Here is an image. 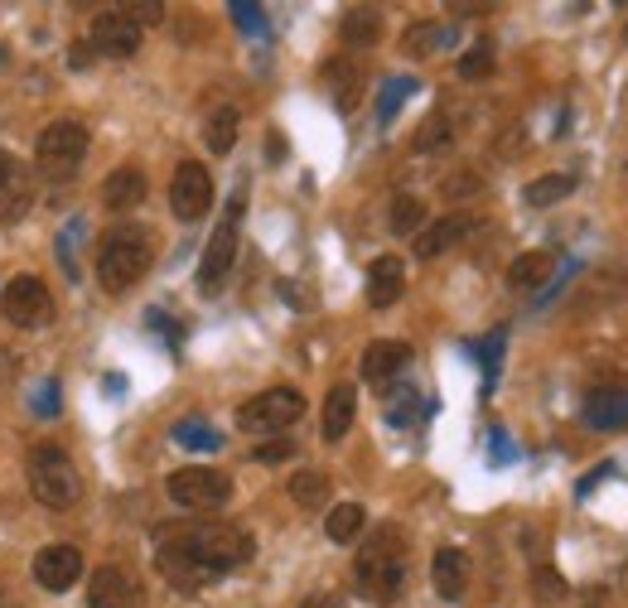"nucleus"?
<instances>
[{
	"label": "nucleus",
	"mask_w": 628,
	"mask_h": 608,
	"mask_svg": "<svg viewBox=\"0 0 628 608\" xmlns=\"http://www.w3.org/2000/svg\"><path fill=\"white\" fill-rule=\"evenodd\" d=\"M174 445H184V449H222V435L213 430L208 421L189 415V421H179V425H174Z\"/></svg>",
	"instance_id": "obj_31"
},
{
	"label": "nucleus",
	"mask_w": 628,
	"mask_h": 608,
	"mask_svg": "<svg viewBox=\"0 0 628 608\" xmlns=\"http://www.w3.org/2000/svg\"><path fill=\"white\" fill-rule=\"evenodd\" d=\"M93 53H102V59H136L141 49V25L126 15V10H102V15L93 20Z\"/></svg>",
	"instance_id": "obj_11"
},
{
	"label": "nucleus",
	"mask_w": 628,
	"mask_h": 608,
	"mask_svg": "<svg viewBox=\"0 0 628 608\" xmlns=\"http://www.w3.org/2000/svg\"><path fill=\"white\" fill-rule=\"evenodd\" d=\"M29 493H35V502L63 512V507L83 498V473H77V464L59 445H39L29 454Z\"/></svg>",
	"instance_id": "obj_4"
},
{
	"label": "nucleus",
	"mask_w": 628,
	"mask_h": 608,
	"mask_svg": "<svg viewBox=\"0 0 628 608\" xmlns=\"http://www.w3.org/2000/svg\"><path fill=\"white\" fill-rule=\"evenodd\" d=\"M479 189V179H450V184H445V198H459V194H474Z\"/></svg>",
	"instance_id": "obj_41"
},
{
	"label": "nucleus",
	"mask_w": 628,
	"mask_h": 608,
	"mask_svg": "<svg viewBox=\"0 0 628 608\" xmlns=\"http://www.w3.org/2000/svg\"><path fill=\"white\" fill-rule=\"evenodd\" d=\"M102 203H107L111 212H136L141 203H145V174H141L136 165L111 169L107 184H102Z\"/></svg>",
	"instance_id": "obj_21"
},
{
	"label": "nucleus",
	"mask_w": 628,
	"mask_h": 608,
	"mask_svg": "<svg viewBox=\"0 0 628 608\" xmlns=\"http://www.w3.org/2000/svg\"><path fill=\"white\" fill-rule=\"evenodd\" d=\"M0 314H5L15 329H44L53 319V295L39 276H15L0 290Z\"/></svg>",
	"instance_id": "obj_9"
},
{
	"label": "nucleus",
	"mask_w": 628,
	"mask_h": 608,
	"mask_svg": "<svg viewBox=\"0 0 628 608\" xmlns=\"http://www.w3.org/2000/svg\"><path fill=\"white\" fill-rule=\"evenodd\" d=\"M136 599H141L136 580L117 566H102L87 584V608H136Z\"/></svg>",
	"instance_id": "obj_17"
},
{
	"label": "nucleus",
	"mask_w": 628,
	"mask_h": 608,
	"mask_svg": "<svg viewBox=\"0 0 628 608\" xmlns=\"http://www.w3.org/2000/svg\"><path fill=\"white\" fill-rule=\"evenodd\" d=\"M401 290H407L401 256H377V262L367 266V304H373V309H391V304L401 300Z\"/></svg>",
	"instance_id": "obj_18"
},
{
	"label": "nucleus",
	"mask_w": 628,
	"mask_h": 608,
	"mask_svg": "<svg viewBox=\"0 0 628 608\" xmlns=\"http://www.w3.org/2000/svg\"><path fill=\"white\" fill-rule=\"evenodd\" d=\"M213 208V174L198 160H184L170 179V212L179 222H198Z\"/></svg>",
	"instance_id": "obj_10"
},
{
	"label": "nucleus",
	"mask_w": 628,
	"mask_h": 608,
	"mask_svg": "<svg viewBox=\"0 0 628 608\" xmlns=\"http://www.w3.org/2000/svg\"><path fill=\"white\" fill-rule=\"evenodd\" d=\"M411 93H416V83H411V77H387V83H383V101H377V121L391 126V117H397L401 101H407Z\"/></svg>",
	"instance_id": "obj_33"
},
{
	"label": "nucleus",
	"mask_w": 628,
	"mask_h": 608,
	"mask_svg": "<svg viewBox=\"0 0 628 608\" xmlns=\"http://www.w3.org/2000/svg\"><path fill=\"white\" fill-rule=\"evenodd\" d=\"M590 430H628V387L624 381H604V387L585 391V405H580Z\"/></svg>",
	"instance_id": "obj_13"
},
{
	"label": "nucleus",
	"mask_w": 628,
	"mask_h": 608,
	"mask_svg": "<svg viewBox=\"0 0 628 608\" xmlns=\"http://www.w3.org/2000/svg\"><path fill=\"white\" fill-rule=\"evenodd\" d=\"M488 73H493V39L469 44L464 59H459V77H464V83H484Z\"/></svg>",
	"instance_id": "obj_32"
},
{
	"label": "nucleus",
	"mask_w": 628,
	"mask_h": 608,
	"mask_svg": "<svg viewBox=\"0 0 628 608\" xmlns=\"http://www.w3.org/2000/svg\"><path fill=\"white\" fill-rule=\"evenodd\" d=\"M15 179V160H10V150H0V189Z\"/></svg>",
	"instance_id": "obj_42"
},
{
	"label": "nucleus",
	"mask_w": 628,
	"mask_h": 608,
	"mask_svg": "<svg viewBox=\"0 0 628 608\" xmlns=\"http://www.w3.org/2000/svg\"><path fill=\"white\" fill-rule=\"evenodd\" d=\"M445 44H450V25H445V20H425V25H411V29H407L401 49H407L411 59H425V53L445 49Z\"/></svg>",
	"instance_id": "obj_27"
},
{
	"label": "nucleus",
	"mask_w": 628,
	"mask_h": 608,
	"mask_svg": "<svg viewBox=\"0 0 628 608\" xmlns=\"http://www.w3.org/2000/svg\"><path fill=\"white\" fill-rule=\"evenodd\" d=\"M238 131H242V111L238 107H213V117L204 121V145L213 155H228L238 145Z\"/></svg>",
	"instance_id": "obj_25"
},
{
	"label": "nucleus",
	"mask_w": 628,
	"mask_h": 608,
	"mask_svg": "<svg viewBox=\"0 0 628 608\" xmlns=\"http://www.w3.org/2000/svg\"><path fill=\"white\" fill-rule=\"evenodd\" d=\"M238 242H242V194H232L228 218L213 228L208 246H204V262H198V290H204V295H213V290L228 280L232 262H238Z\"/></svg>",
	"instance_id": "obj_7"
},
{
	"label": "nucleus",
	"mask_w": 628,
	"mask_h": 608,
	"mask_svg": "<svg viewBox=\"0 0 628 608\" xmlns=\"http://www.w3.org/2000/svg\"><path fill=\"white\" fill-rule=\"evenodd\" d=\"M353 415H358V391L349 387V381H339V387L324 397V421H319L324 439H329V445H339V439L353 430Z\"/></svg>",
	"instance_id": "obj_22"
},
{
	"label": "nucleus",
	"mask_w": 628,
	"mask_h": 608,
	"mask_svg": "<svg viewBox=\"0 0 628 608\" xmlns=\"http://www.w3.org/2000/svg\"><path fill=\"white\" fill-rule=\"evenodd\" d=\"M440 145H450V117L435 111V117L421 126V135H416V150H440Z\"/></svg>",
	"instance_id": "obj_36"
},
{
	"label": "nucleus",
	"mask_w": 628,
	"mask_h": 608,
	"mask_svg": "<svg viewBox=\"0 0 628 608\" xmlns=\"http://www.w3.org/2000/svg\"><path fill=\"white\" fill-rule=\"evenodd\" d=\"M256 556V540L246 526L232 522H204V526H179V532H165L160 546H155V566L174 584V589L194 594L208 589L213 580H222L228 570L246 566Z\"/></svg>",
	"instance_id": "obj_1"
},
{
	"label": "nucleus",
	"mask_w": 628,
	"mask_h": 608,
	"mask_svg": "<svg viewBox=\"0 0 628 608\" xmlns=\"http://www.w3.org/2000/svg\"><path fill=\"white\" fill-rule=\"evenodd\" d=\"M580 189V174H570V169H556V174H536L532 184L522 189V203L527 208H552V203L570 198Z\"/></svg>",
	"instance_id": "obj_23"
},
{
	"label": "nucleus",
	"mask_w": 628,
	"mask_h": 608,
	"mask_svg": "<svg viewBox=\"0 0 628 608\" xmlns=\"http://www.w3.org/2000/svg\"><path fill=\"white\" fill-rule=\"evenodd\" d=\"M20 174H25V169H15V179L0 189V222H20L29 212V203H35V194H29V184Z\"/></svg>",
	"instance_id": "obj_30"
},
{
	"label": "nucleus",
	"mask_w": 628,
	"mask_h": 608,
	"mask_svg": "<svg viewBox=\"0 0 628 608\" xmlns=\"http://www.w3.org/2000/svg\"><path fill=\"white\" fill-rule=\"evenodd\" d=\"M290 454H295L290 439H266V445H256V459H262V464H280V459H290Z\"/></svg>",
	"instance_id": "obj_38"
},
{
	"label": "nucleus",
	"mask_w": 628,
	"mask_h": 608,
	"mask_svg": "<svg viewBox=\"0 0 628 608\" xmlns=\"http://www.w3.org/2000/svg\"><path fill=\"white\" fill-rule=\"evenodd\" d=\"M165 493H170V502L184 507V512H218V507L232 502V478L218 469L189 464V469H174L170 478H165Z\"/></svg>",
	"instance_id": "obj_5"
},
{
	"label": "nucleus",
	"mask_w": 628,
	"mask_h": 608,
	"mask_svg": "<svg viewBox=\"0 0 628 608\" xmlns=\"http://www.w3.org/2000/svg\"><path fill=\"white\" fill-rule=\"evenodd\" d=\"M624 39H628V25H624Z\"/></svg>",
	"instance_id": "obj_45"
},
{
	"label": "nucleus",
	"mask_w": 628,
	"mask_h": 608,
	"mask_svg": "<svg viewBox=\"0 0 628 608\" xmlns=\"http://www.w3.org/2000/svg\"><path fill=\"white\" fill-rule=\"evenodd\" d=\"M367 532V512L358 502H339L329 507V522H324V536L334 540V546H349V540H358Z\"/></svg>",
	"instance_id": "obj_26"
},
{
	"label": "nucleus",
	"mask_w": 628,
	"mask_h": 608,
	"mask_svg": "<svg viewBox=\"0 0 628 608\" xmlns=\"http://www.w3.org/2000/svg\"><path fill=\"white\" fill-rule=\"evenodd\" d=\"M353 580H358V594L373 604H397L401 589H407V536L401 526L383 522L377 532H367V540L358 546V560H353Z\"/></svg>",
	"instance_id": "obj_2"
},
{
	"label": "nucleus",
	"mask_w": 628,
	"mask_h": 608,
	"mask_svg": "<svg viewBox=\"0 0 628 608\" xmlns=\"http://www.w3.org/2000/svg\"><path fill=\"white\" fill-rule=\"evenodd\" d=\"M29 411L39 415V421H53V415L63 411V387H59V377H49L44 387L29 397Z\"/></svg>",
	"instance_id": "obj_35"
},
{
	"label": "nucleus",
	"mask_w": 628,
	"mask_h": 608,
	"mask_svg": "<svg viewBox=\"0 0 628 608\" xmlns=\"http://www.w3.org/2000/svg\"><path fill=\"white\" fill-rule=\"evenodd\" d=\"M93 63V44H73V68H87Z\"/></svg>",
	"instance_id": "obj_43"
},
{
	"label": "nucleus",
	"mask_w": 628,
	"mask_h": 608,
	"mask_svg": "<svg viewBox=\"0 0 628 608\" xmlns=\"http://www.w3.org/2000/svg\"><path fill=\"white\" fill-rule=\"evenodd\" d=\"M290 498L305 507V512H319V507L329 502V478H324L319 469H300L295 478H290Z\"/></svg>",
	"instance_id": "obj_28"
},
{
	"label": "nucleus",
	"mask_w": 628,
	"mask_h": 608,
	"mask_svg": "<svg viewBox=\"0 0 628 608\" xmlns=\"http://www.w3.org/2000/svg\"><path fill=\"white\" fill-rule=\"evenodd\" d=\"M35 580H39V589H49V594L73 589V584L83 580V550L69 546V540H53V546H44L39 556H35Z\"/></svg>",
	"instance_id": "obj_12"
},
{
	"label": "nucleus",
	"mask_w": 628,
	"mask_h": 608,
	"mask_svg": "<svg viewBox=\"0 0 628 608\" xmlns=\"http://www.w3.org/2000/svg\"><path fill=\"white\" fill-rule=\"evenodd\" d=\"M425 228V208L416 194H397L391 198V232L397 236H416Z\"/></svg>",
	"instance_id": "obj_29"
},
{
	"label": "nucleus",
	"mask_w": 628,
	"mask_h": 608,
	"mask_svg": "<svg viewBox=\"0 0 628 608\" xmlns=\"http://www.w3.org/2000/svg\"><path fill=\"white\" fill-rule=\"evenodd\" d=\"M474 232V218L469 212H445V218L425 222L416 232V262H435V256H445L450 246H459L464 236Z\"/></svg>",
	"instance_id": "obj_15"
},
{
	"label": "nucleus",
	"mask_w": 628,
	"mask_h": 608,
	"mask_svg": "<svg viewBox=\"0 0 628 608\" xmlns=\"http://www.w3.org/2000/svg\"><path fill=\"white\" fill-rule=\"evenodd\" d=\"M126 15L136 20V25H155V20L165 15V5H126Z\"/></svg>",
	"instance_id": "obj_40"
},
{
	"label": "nucleus",
	"mask_w": 628,
	"mask_h": 608,
	"mask_svg": "<svg viewBox=\"0 0 628 608\" xmlns=\"http://www.w3.org/2000/svg\"><path fill=\"white\" fill-rule=\"evenodd\" d=\"M532 594H536V604H560V599H570V584L560 580L552 566H536L532 570Z\"/></svg>",
	"instance_id": "obj_34"
},
{
	"label": "nucleus",
	"mask_w": 628,
	"mask_h": 608,
	"mask_svg": "<svg viewBox=\"0 0 628 608\" xmlns=\"http://www.w3.org/2000/svg\"><path fill=\"white\" fill-rule=\"evenodd\" d=\"M431 584L445 604H459L469 594V556L459 546H440L431 560Z\"/></svg>",
	"instance_id": "obj_16"
},
{
	"label": "nucleus",
	"mask_w": 628,
	"mask_h": 608,
	"mask_svg": "<svg viewBox=\"0 0 628 608\" xmlns=\"http://www.w3.org/2000/svg\"><path fill=\"white\" fill-rule=\"evenodd\" d=\"M150 262H155V236L136 228V222H121L97 242V280H102L107 295L131 290L150 270Z\"/></svg>",
	"instance_id": "obj_3"
},
{
	"label": "nucleus",
	"mask_w": 628,
	"mask_h": 608,
	"mask_svg": "<svg viewBox=\"0 0 628 608\" xmlns=\"http://www.w3.org/2000/svg\"><path fill=\"white\" fill-rule=\"evenodd\" d=\"M87 160V126L83 121H49L35 145V165L44 179H73Z\"/></svg>",
	"instance_id": "obj_6"
},
{
	"label": "nucleus",
	"mask_w": 628,
	"mask_h": 608,
	"mask_svg": "<svg viewBox=\"0 0 628 608\" xmlns=\"http://www.w3.org/2000/svg\"><path fill=\"white\" fill-rule=\"evenodd\" d=\"M324 83H329V97L339 111H353L363 101V63L358 59H329L324 63Z\"/></svg>",
	"instance_id": "obj_20"
},
{
	"label": "nucleus",
	"mask_w": 628,
	"mask_h": 608,
	"mask_svg": "<svg viewBox=\"0 0 628 608\" xmlns=\"http://www.w3.org/2000/svg\"><path fill=\"white\" fill-rule=\"evenodd\" d=\"M560 256L546 252V246H536V252H522L518 262L508 266V290H518V295H527V290H546L556 276Z\"/></svg>",
	"instance_id": "obj_19"
},
{
	"label": "nucleus",
	"mask_w": 628,
	"mask_h": 608,
	"mask_svg": "<svg viewBox=\"0 0 628 608\" xmlns=\"http://www.w3.org/2000/svg\"><path fill=\"white\" fill-rule=\"evenodd\" d=\"M343 44L349 49H373L377 39H383V10H373V5H353V10H343Z\"/></svg>",
	"instance_id": "obj_24"
},
{
	"label": "nucleus",
	"mask_w": 628,
	"mask_h": 608,
	"mask_svg": "<svg viewBox=\"0 0 628 608\" xmlns=\"http://www.w3.org/2000/svg\"><path fill=\"white\" fill-rule=\"evenodd\" d=\"M416 363V353H411V343H401V338H377V343L363 348V377L373 381V387H387V381H397L401 372Z\"/></svg>",
	"instance_id": "obj_14"
},
{
	"label": "nucleus",
	"mask_w": 628,
	"mask_h": 608,
	"mask_svg": "<svg viewBox=\"0 0 628 608\" xmlns=\"http://www.w3.org/2000/svg\"><path fill=\"white\" fill-rule=\"evenodd\" d=\"M232 20H238V29H246V34H262V25H266V10L262 5H246V0H232Z\"/></svg>",
	"instance_id": "obj_37"
},
{
	"label": "nucleus",
	"mask_w": 628,
	"mask_h": 608,
	"mask_svg": "<svg viewBox=\"0 0 628 608\" xmlns=\"http://www.w3.org/2000/svg\"><path fill=\"white\" fill-rule=\"evenodd\" d=\"M300 608H349V599H343V594H334V589H324V594H310Z\"/></svg>",
	"instance_id": "obj_39"
},
{
	"label": "nucleus",
	"mask_w": 628,
	"mask_h": 608,
	"mask_svg": "<svg viewBox=\"0 0 628 608\" xmlns=\"http://www.w3.org/2000/svg\"><path fill=\"white\" fill-rule=\"evenodd\" d=\"M0 59H5V44H0Z\"/></svg>",
	"instance_id": "obj_44"
},
{
	"label": "nucleus",
	"mask_w": 628,
	"mask_h": 608,
	"mask_svg": "<svg viewBox=\"0 0 628 608\" xmlns=\"http://www.w3.org/2000/svg\"><path fill=\"white\" fill-rule=\"evenodd\" d=\"M300 415H305V397H300L295 387H271L242 405L238 425L246 435H280V430H290Z\"/></svg>",
	"instance_id": "obj_8"
}]
</instances>
